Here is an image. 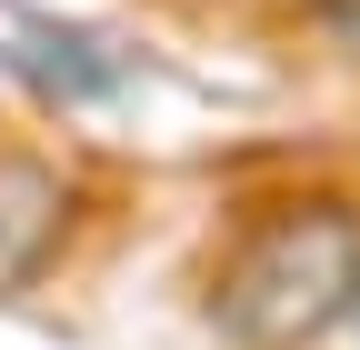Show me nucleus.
Here are the masks:
<instances>
[{
	"mask_svg": "<svg viewBox=\"0 0 360 350\" xmlns=\"http://www.w3.org/2000/svg\"><path fill=\"white\" fill-rule=\"evenodd\" d=\"M321 30H330V51L360 60V0H321Z\"/></svg>",
	"mask_w": 360,
	"mask_h": 350,
	"instance_id": "obj_3",
	"label": "nucleus"
},
{
	"mask_svg": "<svg viewBox=\"0 0 360 350\" xmlns=\"http://www.w3.org/2000/svg\"><path fill=\"white\" fill-rule=\"evenodd\" d=\"M360 311V200L290 190L260 200L210 260V330L231 350H321Z\"/></svg>",
	"mask_w": 360,
	"mask_h": 350,
	"instance_id": "obj_1",
	"label": "nucleus"
},
{
	"mask_svg": "<svg viewBox=\"0 0 360 350\" xmlns=\"http://www.w3.org/2000/svg\"><path fill=\"white\" fill-rule=\"evenodd\" d=\"M350 320H360V311H350Z\"/></svg>",
	"mask_w": 360,
	"mask_h": 350,
	"instance_id": "obj_4",
	"label": "nucleus"
},
{
	"mask_svg": "<svg viewBox=\"0 0 360 350\" xmlns=\"http://www.w3.org/2000/svg\"><path fill=\"white\" fill-rule=\"evenodd\" d=\"M70 231V181L30 150H0V290L40 280V260Z\"/></svg>",
	"mask_w": 360,
	"mask_h": 350,
	"instance_id": "obj_2",
	"label": "nucleus"
}]
</instances>
